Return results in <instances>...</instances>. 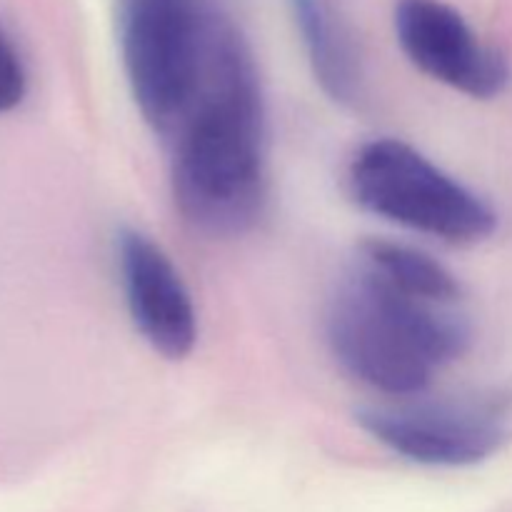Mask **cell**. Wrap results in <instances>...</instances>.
<instances>
[{
	"instance_id": "8",
	"label": "cell",
	"mask_w": 512,
	"mask_h": 512,
	"mask_svg": "<svg viewBox=\"0 0 512 512\" xmlns=\"http://www.w3.org/2000/svg\"><path fill=\"white\" fill-rule=\"evenodd\" d=\"M288 8L320 88L338 103H353L360 93V60L333 0H288Z\"/></svg>"
},
{
	"instance_id": "3",
	"label": "cell",
	"mask_w": 512,
	"mask_h": 512,
	"mask_svg": "<svg viewBox=\"0 0 512 512\" xmlns=\"http://www.w3.org/2000/svg\"><path fill=\"white\" fill-rule=\"evenodd\" d=\"M218 15L210 0H118L125 75L155 133L173 135L183 120Z\"/></svg>"
},
{
	"instance_id": "2",
	"label": "cell",
	"mask_w": 512,
	"mask_h": 512,
	"mask_svg": "<svg viewBox=\"0 0 512 512\" xmlns=\"http://www.w3.org/2000/svg\"><path fill=\"white\" fill-rule=\"evenodd\" d=\"M328 340L360 383L388 395H415L468 350L470 330L450 305L400 293L355 265L330 300Z\"/></svg>"
},
{
	"instance_id": "7",
	"label": "cell",
	"mask_w": 512,
	"mask_h": 512,
	"mask_svg": "<svg viewBox=\"0 0 512 512\" xmlns=\"http://www.w3.org/2000/svg\"><path fill=\"white\" fill-rule=\"evenodd\" d=\"M115 253L125 303L138 333L163 358H188L198 343V315L165 250L140 230L123 228Z\"/></svg>"
},
{
	"instance_id": "5",
	"label": "cell",
	"mask_w": 512,
	"mask_h": 512,
	"mask_svg": "<svg viewBox=\"0 0 512 512\" xmlns=\"http://www.w3.org/2000/svg\"><path fill=\"white\" fill-rule=\"evenodd\" d=\"M395 38L428 78L478 100L498 98L512 80L508 58L485 43L460 10L443 0H398Z\"/></svg>"
},
{
	"instance_id": "10",
	"label": "cell",
	"mask_w": 512,
	"mask_h": 512,
	"mask_svg": "<svg viewBox=\"0 0 512 512\" xmlns=\"http://www.w3.org/2000/svg\"><path fill=\"white\" fill-rule=\"evenodd\" d=\"M25 95V70L13 43L0 30V113L15 108Z\"/></svg>"
},
{
	"instance_id": "4",
	"label": "cell",
	"mask_w": 512,
	"mask_h": 512,
	"mask_svg": "<svg viewBox=\"0 0 512 512\" xmlns=\"http://www.w3.org/2000/svg\"><path fill=\"white\" fill-rule=\"evenodd\" d=\"M348 183L368 213L445 243H480L498 225L478 193L398 138L365 143L350 163Z\"/></svg>"
},
{
	"instance_id": "9",
	"label": "cell",
	"mask_w": 512,
	"mask_h": 512,
	"mask_svg": "<svg viewBox=\"0 0 512 512\" xmlns=\"http://www.w3.org/2000/svg\"><path fill=\"white\" fill-rule=\"evenodd\" d=\"M358 265L395 290L428 303L450 305L460 300V283L440 260L410 245L393 240H365Z\"/></svg>"
},
{
	"instance_id": "1",
	"label": "cell",
	"mask_w": 512,
	"mask_h": 512,
	"mask_svg": "<svg viewBox=\"0 0 512 512\" xmlns=\"http://www.w3.org/2000/svg\"><path fill=\"white\" fill-rule=\"evenodd\" d=\"M173 135V198L185 223L213 238L253 228L265 205L263 95L253 55L223 13Z\"/></svg>"
},
{
	"instance_id": "6",
	"label": "cell",
	"mask_w": 512,
	"mask_h": 512,
	"mask_svg": "<svg viewBox=\"0 0 512 512\" xmlns=\"http://www.w3.org/2000/svg\"><path fill=\"white\" fill-rule=\"evenodd\" d=\"M365 433L395 455L430 468L478 465L508 443L503 415L475 405L360 410Z\"/></svg>"
}]
</instances>
